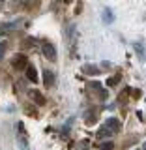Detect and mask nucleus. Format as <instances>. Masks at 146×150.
Masks as SVG:
<instances>
[{
    "label": "nucleus",
    "mask_w": 146,
    "mask_h": 150,
    "mask_svg": "<svg viewBox=\"0 0 146 150\" xmlns=\"http://www.w3.org/2000/svg\"><path fill=\"white\" fill-rule=\"evenodd\" d=\"M28 98L34 100L37 105H43V103H45V98H43V94H41L39 90H28Z\"/></svg>",
    "instance_id": "5"
},
{
    "label": "nucleus",
    "mask_w": 146,
    "mask_h": 150,
    "mask_svg": "<svg viewBox=\"0 0 146 150\" xmlns=\"http://www.w3.org/2000/svg\"><path fill=\"white\" fill-rule=\"evenodd\" d=\"M133 51L137 53L140 62H144V60H146V47L140 43V41H135V43H133Z\"/></svg>",
    "instance_id": "3"
},
{
    "label": "nucleus",
    "mask_w": 146,
    "mask_h": 150,
    "mask_svg": "<svg viewBox=\"0 0 146 150\" xmlns=\"http://www.w3.org/2000/svg\"><path fill=\"white\" fill-rule=\"evenodd\" d=\"M112 146H114L112 143H103L101 144V150H112Z\"/></svg>",
    "instance_id": "15"
},
{
    "label": "nucleus",
    "mask_w": 146,
    "mask_h": 150,
    "mask_svg": "<svg viewBox=\"0 0 146 150\" xmlns=\"http://www.w3.org/2000/svg\"><path fill=\"white\" fill-rule=\"evenodd\" d=\"M118 83H120V75H114V77L107 79V86H116Z\"/></svg>",
    "instance_id": "11"
},
{
    "label": "nucleus",
    "mask_w": 146,
    "mask_h": 150,
    "mask_svg": "<svg viewBox=\"0 0 146 150\" xmlns=\"http://www.w3.org/2000/svg\"><path fill=\"white\" fill-rule=\"evenodd\" d=\"M88 86H90V88H101V83H97V81H90V83H88Z\"/></svg>",
    "instance_id": "14"
},
{
    "label": "nucleus",
    "mask_w": 146,
    "mask_h": 150,
    "mask_svg": "<svg viewBox=\"0 0 146 150\" xmlns=\"http://www.w3.org/2000/svg\"><path fill=\"white\" fill-rule=\"evenodd\" d=\"M41 53H43V56L47 60H51V62H53V60H56V49H54V45H51V43H45L41 45Z\"/></svg>",
    "instance_id": "1"
},
{
    "label": "nucleus",
    "mask_w": 146,
    "mask_h": 150,
    "mask_svg": "<svg viewBox=\"0 0 146 150\" xmlns=\"http://www.w3.org/2000/svg\"><path fill=\"white\" fill-rule=\"evenodd\" d=\"M128 94H129L131 98H135V100H139V98L142 96V94H140V90H139V88H128Z\"/></svg>",
    "instance_id": "12"
},
{
    "label": "nucleus",
    "mask_w": 146,
    "mask_h": 150,
    "mask_svg": "<svg viewBox=\"0 0 146 150\" xmlns=\"http://www.w3.org/2000/svg\"><path fill=\"white\" fill-rule=\"evenodd\" d=\"M25 71H26V77L30 79L32 83H37V81H39V77H37V71H36V68H34L32 64H28V66H26Z\"/></svg>",
    "instance_id": "6"
},
{
    "label": "nucleus",
    "mask_w": 146,
    "mask_h": 150,
    "mask_svg": "<svg viewBox=\"0 0 146 150\" xmlns=\"http://www.w3.org/2000/svg\"><path fill=\"white\" fill-rule=\"evenodd\" d=\"M83 71H84V73H90V75H97V73H99V69H97L96 66L86 64V66H83Z\"/></svg>",
    "instance_id": "9"
},
{
    "label": "nucleus",
    "mask_w": 146,
    "mask_h": 150,
    "mask_svg": "<svg viewBox=\"0 0 146 150\" xmlns=\"http://www.w3.org/2000/svg\"><path fill=\"white\" fill-rule=\"evenodd\" d=\"M105 128L107 129H111L112 133H116V131H120V122H118V118H107L105 120Z\"/></svg>",
    "instance_id": "4"
},
{
    "label": "nucleus",
    "mask_w": 146,
    "mask_h": 150,
    "mask_svg": "<svg viewBox=\"0 0 146 150\" xmlns=\"http://www.w3.org/2000/svg\"><path fill=\"white\" fill-rule=\"evenodd\" d=\"M43 83L47 84V86H53V84H54V75H53V71H49V69H45V71H43Z\"/></svg>",
    "instance_id": "7"
},
{
    "label": "nucleus",
    "mask_w": 146,
    "mask_h": 150,
    "mask_svg": "<svg viewBox=\"0 0 146 150\" xmlns=\"http://www.w3.org/2000/svg\"><path fill=\"white\" fill-rule=\"evenodd\" d=\"M142 150H146V143H144V144H142Z\"/></svg>",
    "instance_id": "16"
},
{
    "label": "nucleus",
    "mask_w": 146,
    "mask_h": 150,
    "mask_svg": "<svg viewBox=\"0 0 146 150\" xmlns=\"http://www.w3.org/2000/svg\"><path fill=\"white\" fill-rule=\"evenodd\" d=\"M111 133H112V131H111V129H107L105 126H103V128L97 129V133H96V135H97V139H105V137H109Z\"/></svg>",
    "instance_id": "10"
},
{
    "label": "nucleus",
    "mask_w": 146,
    "mask_h": 150,
    "mask_svg": "<svg viewBox=\"0 0 146 150\" xmlns=\"http://www.w3.org/2000/svg\"><path fill=\"white\" fill-rule=\"evenodd\" d=\"M101 19H103V23L111 25V23L114 21V15H112V11H111L109 8H105V9H103V15H101Z\"/></svg>",
    "instance_id": "8"
},
{
    "label": "nucleus",
    "mask_w": 146,
    "mask_h": 150,
    "mask_svg": "<svg viewBox=\"0 0 146 150\" xmlns=\"http://www.w3.org/2000/svg\"><path fill=\"white\" fill-rule=\"evenodd\" d=\"M11 64H13V68H15V69H26L28 60H26L25 54H15V56H13V60H11Z\"/></svg>",
    "instance_id": "2"
},
{
    "label": "nucleus",
    "mask_w": 146,
    "mask_h": 150,
    "mask_svg": "<svg viewBox=\"0 0 146 150\" xmlns=\"http://www.w3.org/2000/svg\"><path fill=\"white\" fill-rule=\"evenodd\" d=\"M0 9H2V4H0Z\"/></svg>",
    "instance_id": "17"
},
{
    "label": "nucleus",
    "mask_w": 146,
    "mask_h": 150,
    "mask_svg": "<svg viewBox=\"0 0 146 150\" xmlns=\"http://www.w3.org/2000/svg\"><path fill=\"white\" fill-rule=\"evenodd\" d=\"M6 49H8V43H6V41H0V60H4Z\"/></svg>",
    "instance_id": "13"
}]
</instances>
